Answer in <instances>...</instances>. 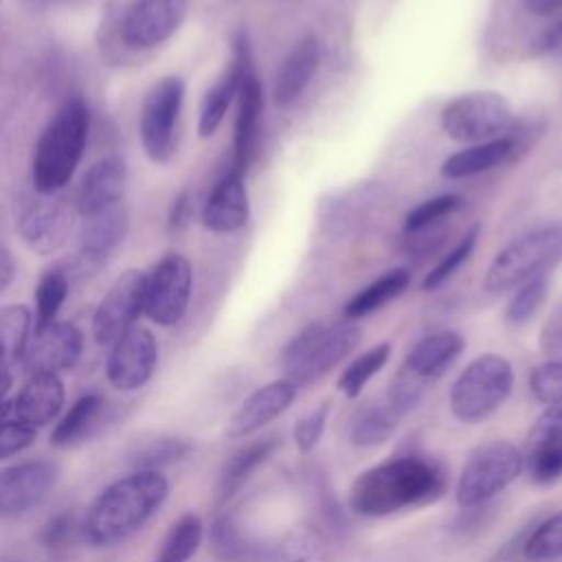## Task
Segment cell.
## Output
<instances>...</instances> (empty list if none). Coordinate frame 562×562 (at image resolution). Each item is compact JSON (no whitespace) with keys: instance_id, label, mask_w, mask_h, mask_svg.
I'll list each match as a JSON object with an SVG mask.
<instances>
[{"instance_id":"6","label":"cell","mask_w":562,"mask_h":562,"mask_svg":"<svg viewBox=\"0 0 562 562\" xmlns=\"http://www.w3.org/2000/svg\"><path fill=\"white\" fill-rule=\"evenodd\" d=\"M463 338L457 331H437L422 338L404 358L400 371L391 380L386 404L404 415L419 404L428 384L446 373V369L461 356Z\"/></svg>"},{"instance_id":"34","label":"cell","mask_w":562,"mask_h":562,"mask_svg":"<svg viewBox=\"0 0 562 562\" xmlns=\"http://www.w3.org/2000/svg\"><path fill=\"white\" fill-rule=\"evenodd\" d=\"M400 415L389 404H367L358 411L351 424V439L356 446L371 448L384 443L397 428Z\"/></svg>"},{"instance_id":"44","label":"cell","mask_w":562,"mask_h":562,"mask_svg":"<svg viewBox=\"0 0 562 562\" xmlns=\"http://www.w3.org/2000/svg\"><path fill=\"white\" fill-rule=\"evenodd\" d=\"M329 411H331V402H321L312 413H307L294 424V443L303 454L312 452L321 441L327 426Z\"/></svg>"},{"instance_id":"28","label":"cell","mask_w":562,"mask_h":562,"mask_svg":"<svg viewBox=\"0 0 562 562\" xmlns=\"http://www.w3.org/2000/svg\"><path fill=\"white\" fill-rule=\"evenodd\" d=\"M279 448V439L277 437H266V439H257L244 448H239L222 468L220 472V481H217V498L220 503L231 501L241 485L250 479V474L263 463L268 461V457L274 454V450Z\"/></svg>"},{"instance_id":"52","label":"cell","mask_w":562,"mask_h":562,"mask_svg":"<svg viewBox=\"0 0 562 562\" xmlns=\"http://www.w3.org/2000/svg\"><path fill=\"white\" fill-rule=\"evenodd\" d=\"M35 2H44V4H68V2H77V0H35Z\"/></svg>"},{"instance_id":"32","label":"cell","mask_w":562,"mask_h":562,"mask_svg":"<svg viewBox=\"0 0 562 562\" xmlns=\"http://www.w3.org/2000/svg\"><path fill=\"white\" fill-rule=\"evenodd\" d=\"M270 562H327V540L318 527L296 525L277 542Z\"/></svg>"},{"instance_id":"36","label":"cell","mask_w":562,"mask_h":562,"mask_svg":"<svg viewBox=\"0 0 562 562\" xmlns=\"http://www.w3.org/2000/svg\"><path fill=\"white\" fill-rule=\"evenodd\" d=\"M391 356V345L389 342H378L371 349H367L364 353H360L356 360H351L340 378H338V389L347 395V397H358L364 389V384L386 364Z\"/></svg>"},{"instance_id":"40","label":"cell","mask_w":562,"mask_h":562,"mask_svg":"<svg viewBox=\"0 0 562 562\" xmlns=\"http://www.w3.org/2000/svg\"><path fill=\"white\" fill-rule=\"evenodd\" d=\"M547 290H549L547 274L533 277V279L525 281L522 285H518V290L514 292V296L507 305V321L514 323V325L527 323L540 310V305L544 303Z\"/></svg>"},{"instance_id":"9","label":"cell","mask_w":562,"mask_h":562,"mask_svg":"<svg viewBox=\"0 0 562 562\" xmlns=\"http://www.w3.org/2000/svg\"><path fill=\"white\" fill-rule=\"evenodd\" d=\"M184 103V81L178 75L158 79L145 94L138 114V138L145 156L165 165L176 151L178 121Z\"/></svg>"},{"instance_id":"15","label":"cell","mask_w":562,"mask_h":562,"mask_svg":"<svg viewBox=\"0 0 562 562\" xmlns=\"http://www.w3.org/2000/svg\"><path fill=\"white\" fill-rule=\"evenodd\" d=\"M59 476L57 463L31 459L0 472V516H24L40 507L53 492Z\"/></svg>"},{"instance_id":"24","label":"cell","mask_w":562,"mask_h":562,"mask_svg":"<svg viewBox=\"0 0 562 562\" xmlns=\"http://www.w3.org/2000/svg\"><path fill=\"white\" fill-rule=\"evenodd\" d=\"M125 180H127V169L123 158L110 154L97 160L86 171L77 189V198H75L77 213L86 217L119 204L125 191Z\"/></svg>"},{"instance_id":"11","label":"cell","mask_w":562,"mask_h":562,"mask_svg":"<svg viewBox=\"0 0 562 562\" xmlns=\"http://www.w3.org/2000/svg\"><path fill=\"white\" fill-rule=\"evenodd\" d=\"M193 288V270L187 257L178 252L165 255L145 281V314L162 327L182 321Z\"/></svg>"},{"instance_id":"7","label":"cell","mask_w":562,"mask_h":562,"mask_svg":"<svg viewBox=\"0 0 562 562\" xmlns=\"http://www.w3.org/2000/svg\"><path fill=\"white\" fill-rule=\"evenodd\" d=\"M514 371L509 360L496 353L474 358L450 389V408L459 422L476 424L490 417L512 393Z\"/></svg>"},{"instance_id":"23","label":"cell","mask_w":562,"mask_h":562,"mask_svg":"<svg viewBox=\"0 0 562 562\" xmlns=\"http://www.w3.org/2000/svg\"><path fill=\"white\" fill-rule=\"evenodd\" d=\"M261 112H263V90H261L257 70L252 66L241 77V86L237 92L235 127H233V169L239 173H246L255 156Z\"/></svg>"},{"instance_id":"19","label":"cell","mask_w":562,"mask_h":562,"mask_svg":"<svg viewBox=\"0 0 562 562\" xmlns=\"http://www.w3.org/2000/svg\"><path fill=\"white\" fill-rule=\"evenodd\" d=\"M83 351V334L77 325L66 321H53L35 327L24 362L31 373H61L70 371Z\"/></svg>"},{"instance_id":"42","label":"cell","mask_w":562,"mask_h":562,"mask_svg":"<svg viewBox=\"0 0 562 562\" xmlns=\"http://www.w3.org/2000/svg\"><path fill=\"white\" fill-rule=\"evenodd\" d=\"M479 231H481V226L474 224V226L461 237V241L426 274V279H424V283H422L424 290H437L441 283H446V281L457 272V268L470 257V252H472V248H474V244H476V239H479Z\"/></svg>"},{"instance_id":"5","label":"cell","mask_w":562,"mask_h":562,"mask_svg":"<svg viewBox=\"0 0 562 562\" xmlns=\"http://www.w3.org/2000/svg\"><path fill=\"white\" fill-rule=\"evenodd\" d=\"M558 261H562V222L547 224L507 244L492 259L483 288L490 294L507 292L533 277L547 274Z\"/></svg>"},{"instance_id":"1","label":"cell","mask_w":562,"mask_h":562,"mask_svg":"<svg viewBox=\"0 0 562 562\" xmlns=\"http://www.w3.org/2000/svg\"><path fill=\"white\" fill-rule=\"evenodd\" d=\"M169 496V481L154 470H134L110 483L88 507L83 538L92 547H112L138 529L162 507Z\"/></svg>"},{"instance_id":"2","label":"cell","mask_w":562,"mask_h":562,"mask_svg":"<svg viewBox=\"0 0 562 562\" xmlns=\"http://www.w3.org/2000/svg\"><path fill=\"white\" fill-rule=\"evenodd\" d=\"M443 470L422 457H400L364 470L349 490V507L369 518L419 507L443 494Z\"/></svg>"},{"instance_id":"3","label":"cell","mask_w":562,"mask_h":562,"mask_svg":"<svg viewBox=\"0 0 562 562\" xmlns=\"http://www.w3.org/2000/svg\"><path fill=\"white\" fill-rule=\"evenodd\" d=\"M90 134V108L81 94H70L44 125L31 162L35 193L55 195L77 171Z\"/></svg>"},{"instance_id":"35","label":"cell","mask_w":562,"mask_h":562,"mask_svg":"<svg viewBox=\"0 0 562 562\" xmlns=\"http://www.w3.org/2000/svg\"><path fill=\"white\" fill-rule=\"evenodd\" d=\"M70 292V272L64 268L46 270L35 285V327L57 321Z\"/></svg>"},{"instance_id":"38","label":"cell","mask_w":562,"mask_h":562,"mask_svg":"<svg viewBox=\"0 0 562 562\" xmlns=\"http://www.w3.org/2000/svg\"><path fill=\"white\" fill-rule=\"evenodd\" d=\"M211 549L222 562H250L252 544L231 516H217L211 527Z\"/></svg>"},{"instance_id":"21","label":"cell","mask_w":562,"mask_h":562,"mask_svg":"<svg viewBox=\"0 0 562 562\" xmlns=\"http://www.w3.org/2000/svg\"><path fill=\"white\" fill-rule=\"evenodd\" d=\"M294 397H296V386L285 378L259 386L231 415L226 435L233 439L252 435L255 430L263 428L266 424L274 422L281 413H285L294 402Z\"/></svg>"},{"instance_id":"20","label":"cell","mask_w":562,"mask_h":562,"mask_svg":"<svg viewBox=\"0 0 562 562\" xmlns=\"http://www.w3.org/2000/svg\"><path fill=\"white\" fill-rule=\"evenodd\" d=\"M527 470L540 485L562 479V400L547 404L529 430Z\"/></svg>"},{"instance_id":"41","label":"cell","mask_w":562,"mask_h":562,"mask_svg":"<svg viewBox=\"0 0 562 562\" xmlns=\"http://www.w3.org/2000/svg\"><path fill=\"white\" fill-rule=\"evenodd\" d=\"M463 206V198L457 193H446V195H437L432 200L422 202L419 206H415L406 220H404V228L406 233H415L419 228H426L430 224H439L443 217L452 215L454 211H459Z\"/></svg>"},{"instance_id":"39","label":"cell","mask_w":562,"mask_h":562,"mask_svg":"<svg viewBox=\"0 0 562 562\" xmlns=\"http://www.w3.org/2000/svg\"><path fill=\"white\" fill-rule=\"evenodd\" d=\"M522 553L527 562H551L562 555V512L549 516L529 533Z\"/></svg>"},{"instance_id":"16","label":"cell","mask_w":562,"mask_h":562,"mask_svg":"<svg viewBox=\"0 0 562 562\" xmlns=\"http://www.w3.org/2000/svg\"><path fill=\"white\" fill-rule=\"evenodd\" d=\"M130 215L123 202L86 215L79 226V248L72 268L79 274L99 272L125 241Z\"/></svg>"},{"instance_id":"31","label":"cell","mask_w":562,"mask_h":562,"mask_svg":"<svg viewBox=\"0 0 562 562\" xmlns=\"http://www.w3.org/2000/svg\"><path fill=\"white\" fill-rule=\"evenodd\" d=\"M411 283V272L404 268H395L371 281L367 288H362L347 305L345 314L349 318H360L367 316L380 307H384L389 301L400 296Z\"/></svg>"},{"instance_id":"50","label":"cell","mask_w":562,"mask_h":562,"mask_svg":"<svg viewBox=\"0 0 562 562\" xmlns=\"http://www.w3.org/2000/svg\"><path fill=\"white\" fill-rule=\"evenodd\" d=\"M11 384H13V378H11V371L9 369H0V404L4 402L7 393L11 391Z\"/></svg>"},{"instance_id":"26","label":"cell","mask_w":562,"mask_h":562,"mask_svg":"<svg viewBox=\"0 0 562 562\" xmlns=\"http://www.w3.org/2000/svg\"><path fill=\"white\" fill-rule=\"evenodd\" d=\"M64 406V384L55 373H33L13 400V419L42 428L50 424Z\"/></svg>"},{"instance_id":"30","label":"cell","mask_w":562,"mask_h":562,"mask_svg":"<svg viewBox=\"0 0 562 562\" xmlns=\"http://www.w3.org/2000/svg\"><path fill=\"white\" fill-rule=\"evenodd\" d=\"M103 411V400L97 393L81 395L66 415L57 422V426L50 432V443L57 448H68L81 441L86 435L92 432L99 415Z\"/></svg>"},{"instance_id":"33","label":"cell","mask_w":562,"mask_h":562,"mask_svg":"<svg viewBox=\"0 0 562 562\" xmlns=\"http://www.w3.org/2000/svg\"><path fill=\"white\" fill-rule=\"evenodd\" d=\"M202 520L195 514L180 516L165 536L154 562H189L202 544Z\"/></svg>"},{"instance_id":"27","label":"cell","mask_w":562,"mask_h":562,"mask_svg":"<svg viewBox=\"0 0 562 562\" xmlns=\"http://www.w3.org/2000/svg\"><path fill=\"white\" fill-rule=\"evenodd\" d=\"M514 154H516V145H514L512 136L507 134V136L487 140V143H479V145H472L468 149L452 154L448 160H443L441 176H446L450 180L470 178V176H476L481 171H487V169L505 162Z\"/></svg>"},{"instance_id":"17","label":"cell","mask_w":562,"mask_h":562,"mask_svg":"<svg viewBox=\"0 0 562 562\" xmlns=\"http://www.w3.org/2000/svg\"><path fill=\"white\" fill-rule=\"evenodd\" d=\"M158 364V342L145 327H132L112 347L105 362L108 382L116 391H136L145 386Z\"/></svg>"},{"instance_id":"29","label":"cell","mask_w":562,"mask_h":562,"mask_svg":"<svg viewBox=\"0 0 562 562\" xmlns=\"http://www.w3.org/2000/svg\"><path fill=\"white\" fill-rule=\"evenodd\" d=\"M33 316L26 305H2L0 307V369L13 367L24 358L31 340Z\"/></svg>"},{"instance_id":"18","label":"cell","mask_w":562,"mask_h":562,"mask_svg":"<svg viewBox=\"0 0 562 562\" xmlns=\"http://www.w3.org/2000/svg\"><path fill=\"white\" fill-rule=\"evenodd\" d=\"M252 66L255 64H252L250 37L244 29H239L233 35V57H231L228 68L202 97L200 114H198V134L202 138H209L215 134V130L224 121L231 103L237 99L244 72Z\"/></svg>"},{"instance_id":"49","label":"cell","mask_w":562,"mask_h":562,"mask_svg":"<svg viewBox=\"0 0 562 562\" xmlns=\"http://www.w3.org/2000/svg\"><path fill=\"white\" fill-rule=\"evenodd\" d=\"M525 7L536 15H551L562 9V0H525Z\"/></svg>"},{"instance_id":"25","label":"cell","mask_w":562,"mask_h":562,"mask_svg":"<svg viewBox=\"0 0 562 562\" xmlns=\"http://www.w3.org/2000/svg\"><path fill=\"white\" fill-rule=\"evenodd\" d=\"M321 61V42L314 35H305L294 44V48L281 61L274 83H272V103L277 108L292 105L307 83L312 81Z\"/></svg>"},{"instance_id":"12","label":"cell","mask_w":562,"mask_h":562,"mask_svg":"<svg viewBox=\"0 0 562 562\" xmlns=\"http://www.w3.org/2000/svg\"><path fill=\"white\" fill-rule=\"evenodd\" d=\"M189 0H134L119 15V44L127 50H151L165 44L184 22Z\"/></svg>"},{"instance_id":"47","label":"cell","mask_w":562,"mask_h":562,"mask_svg":"<svg viewBox=\"0 0 562 562\" xmlns=\"http://www.w3.org/2000/svg\"><path fill=\"white\" fill-rule=\"evenodd\" d=\"M191 215H193L191 195H189V191H180V193L173 198L171 206H169V213H167V228H169L171 233L182 231V228L189 224Z\"/></svg>"},{"instance_id":"10","label":"cell","mask_w":562,"mask_h":562,"mask_svg":"<svg viewBox=\"0 0 562 562\" xmlns=\"http://www.w3.org/2000/svg\"><path fill=\"white\" fill-rule=\"evenodd\" d=\"M441 130L459 143H487L514 127V112L496 92H468L454 97L441 110Z\"/></svg>"},{"instance_id":"37","label":"cell","mask_w":562,"mask_h":562,"mask_svg":"<svg viewBox=\"0 0 562 562\" xmlns=\"http://www.w3.org/2000/svg\"><path fill=\"white\" fill-rule=\"evenodd\" d=\"M191 452V443L178 437H156L132 452V465L136 470H154L158 472L165 465H171L184 459Z\"/></svg>"},{"instance_id":"48","label":"cell","mask_w":562,"mask_h":562,"mask_svg":"<svg viewBox=\"0 0 562 562\" xmlns=\"http://www.w3.org/2000/svg\"><path fill=\"white\" fill-rule=\"evenodd\" d=\"M15 279V259L11 255V250L0 244V294L13 283Z\"/></svg>"},{"instance_id":"46","label":"cell","mask_w":562,"mask_h":562,"mask_svg":"<svg viewBox=\"0 0 562 562\" xmlns=\"http://www.w3.org/2000/svg\"><path fill=\"white\" fill-rule=\"evenodd\" d=\"M70 531H72V514L61 512V514L53 516V518L44 525V529H42V542H44L46 547H59V544H64V542L68 540Z\"/></svg>"},{"instance_id":"8","label":"cell","mask_w":562,"mask_h":562,"mask_svg":"<svg viewBox=\"0 0 562 562\" xmlns=\"http://www.w3.org/2000/svg\"><path fill=\"white\" fill-rule=\"evenodd\" d=\"M522 470L520 450L505 439L476 446L461 468L457 481V503L461 509H474L503 492Z\"/></svg>"},{"instance_id":"22","label":"cell","mask_w":562,"mask_h":562,"mask_svg":"<svg viewBox=\"0 0 562 562\" xmlns=\"http://www.w3.org/2000/svg\"><path fill=\"white\" fill-rule=\"evenodd\" d=\"M250 204L244 184V173L231 167L213 184L202 206V224L213 233H235L246 226Z\"/></svg>"},{"instance_id":"4","label":"cell","mask_w":562,"mask_h":562,"mask_svg":"<svg viewBox=\"0 0 562 562\" xmlns=\"http://www.w3.org/2000/svg\"><path fill=\"white\" fill-rule=\"evenodd\" d=\"M360 329L351 323H312L303 327L281 353L285 380H290L296 389L314 384L336 364H340L360 345Z\"/></svg>"},{"instance_id":"13","label":"cell","mask_w":562,"mask_h":562,"mask_svg":"<svg viewBox=\"0 0 562 562\" xmlns=\"http://www.w3.org/2000/svg\"><path fill=\"white\" fill-rule=\"evenodd\" d=\"M145 281L147 272L136 268H127L114 279L92 316V336L97 345L112 347L134 327L138 316L145 312Z\"/></svg>"},{"instance_id":"43","label":"cell","mask_w":562,"mask_h":562,"mask_svg":"<svg viewBox=\"0 0 562 562\" xmlns=\"http://www.w3.org/2000/svg\"><path fill=\"white\" fill-rule=\"evenodd\" d=\"M531 395L542 404L562 400V362H542L529 373Z\"/></svg>"},{"instance_id":"14","label":"cell","mask_w":562,"mask_h":562,"mask_svg":"<svg viewBox=\"0 0 562 562\" xmlns=\"http://www.w3.org/2000/svg\"><path fill=\"white\" fill-rule=\"evenodd\" d=\"M15 228L29 250L48 257L68 241L72 211L53 195H26L15 206Z\"/></svg>"},{"instance_id":"45","label":"cell","mask_w":562,"mask_h":562,"mask_svg":"<svg viewBox=\"0 0 562 562\" xmlns=\"http://www.w3.org/2000/svg\"><path fill=\"white\" fill-rule=\"evenodd\" d=\"M35 437L37 428L22 424L18 419H11L4 426H0V461L24 452L35 441Z\"/></svg>"},{"instance_id":"51","label":"cell","mask_w":562,"mask_h":562,"mask_svg":"<svg viewBox=\"0 0 562 562\" xmlns=\"http://www.w3.org/2000/svg\"><path fill=\"white\" fill-rule=\"evenodd\" d=\"M11 417H13V402H2L0 404V426H4L7 422H11Z\"/></svg>"}]
</instances>
